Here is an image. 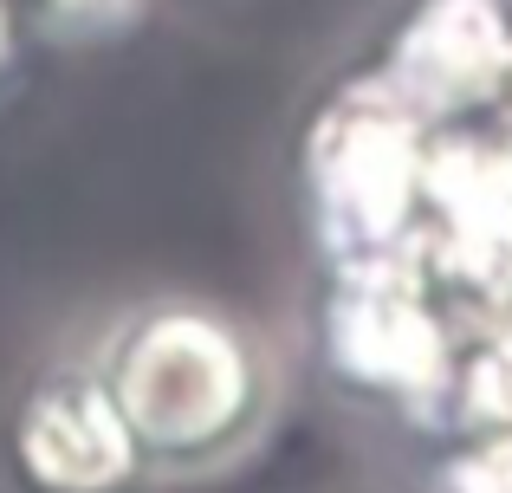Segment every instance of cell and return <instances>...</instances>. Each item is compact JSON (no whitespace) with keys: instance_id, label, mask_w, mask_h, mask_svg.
I'll return each instance as SVG.
<instances>
[{"instance_id":"3957f363","label":"cell","mask_w":512,"mask_h":493,"mask_svg":"<svg viewBox=\"0 0 512 493\" xmlns=\"http://www.w3.org/2000/svg\"><path fill=\"white\" fill-rule=\"evenodd\" d=\"M331 351H338V370L350 364L363 383L389 390V383L422 377L428 357H435V338H428V318L409 299H357L350 312H338Z\"/></svg>"},{"instance_id":"7a4b0ae2","label":"cell","mask_w":512,"mask_h":493,"mask_svg":"<svg viewBox=\"0 0 512 493\" xmlns=\"http://www.w3.org/2000/svg\"><path fill=\"white\" fill-rule=\"evenodd\" d=\"M7 493H143L150 455L137 448L98 370H46L0 416Z\"/></svg>"},{"instance_id":"6da1fadb","label":"cell","mask_w":512,"mask_h":493,"mask_svg":"<svg viewBox=\"0 0 512 493\" xmlns=\"http://www.w3.org/2000/svg\"><path fill=\"white\" fill-rule=\"evenodd\" d=\"M156 474H208L260 442L273 370L227 312L195 299L143 305L98 364Z\"/></svg>"}]
</instances>
